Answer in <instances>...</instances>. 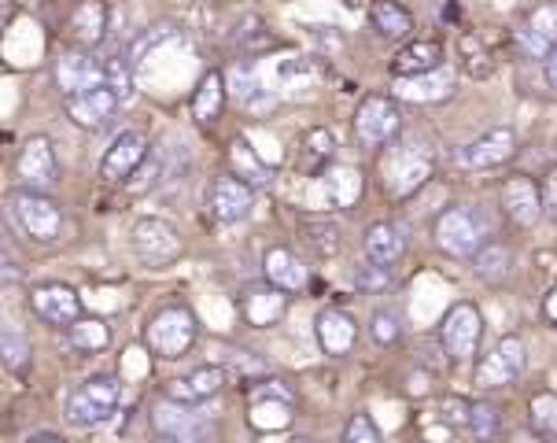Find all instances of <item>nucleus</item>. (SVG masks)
I'll use <instances>...</instances> for the list:
<instances>
[{
    "label": "nucleus",
    "instance_id": "ea45409f",
    "mask_svg": "<svg viewBox=\"0 0 557 443\" xmlns=\"http://www.w3.org/2000/svg\"><path fill=\"white\" fill-rule=\"evenodd\" d=\"M524 23L532 26L535 34H543L546 41H550L554 49H557V4H540L532 15L524 19Z\"/></svg>",
    "mask_w": 557,
    "mask_h": 443
},
{
    "label": "nucleus",
    "instance_id": "f257e3e1",
    "mask_svg": "<svg viewBox=\"0 0 557 443\" xmlns=\"http://www.w3.org/2000/svg\"><path fill=\"white\" fill-rule=\"evenodd\" d=\"M432 237H436V248L450 259H469L484 248L487 241V222L476 207L469 204H455L440 214L436 225H432Z\"/></svg>",
    "mask_w": 557,
    "mask_h": 443
},
{
    "label": "nucleus",
    "instance_id": "6ab92c4d",
    "mask_svg": "<svg viewBox=\"0 0 557 443\" xmlns=\"http://www.w3.org/2000/svg\"><path fill=\"white\" fill-rule=\"evenodd\" d=\"M314 329H318V341H321V347H325V355H347L358 341L355 318L347 315V310H336V307L321 310Z\"/></svg>",
    "mask_w": 557,
    "mask_h": 443
},
{
    "label": "nucleus",
    "instance_id": "f3484780",
    "mask_svg": "<svg viewBox=\"0 0 557 443\" xmlns=\"http://www.w3.org/2000/svg\"><path fill=\"white\" fill-rule=\"evenodd\" d=\"M55 82H60L63 97H78V93L108 86V78H103V63L92 60L89 52H67V56H63V60L55 63Z\"/></svg>",
    "mask_w": 557,
    "mask_h": 443
},
{
    "label": "nucleus",
    "instance_id": "37998d69",
    "mask_svg": "<svg viewBox=\"0 0 557 443\" xmlns=\"http://www.w3.org/2000/svg\"><path fill=\"white\" fill-rule=\"evenodd\" d=\"M370 329H373L376 344H395V336H399V315H392V310H376Z\"/></svg>",
    "mask_w": 557,
    "mask_h": 443
},
{
    "label": "nucleus",
    "instance_id": "7c9ffc66",
    "mask_svg": "<svg viewBox=\"0 0 557 443\" xmlns=\"http://www.w3.org/2000/svg\"><path fill=\"white\" fill-rule=\"evenodd\" d=\"M304 233L318 256H336L344 248V233L333 219H304Z\"/></svg>",
    "mask_w": 557,
    "mask_h": 443
},
{
    "label": "nucleus",
    "instance_id": "864d4df0",
    "mask_svg": "<svg viewBox=\"0 0 557 443\" xmlns=\"http://www.w3.org/2000/svg\"><path fill=\"white\" fill-rule=\"evenodd\" d=\"M292 443H314V440H292Z\"/></svg>",
    "mask_w": 557,
    "mask_h": 443
},
{
    "label": "nucleus",
    "instance_id": "a19ab883",
    "mask_svg": "<svg viewBox=\"0 0 557 443\" xmlns=\"http://www.w3.org/2000/svg\"><path fill=\"white\" fill-rule=\"evenodd\" d=\"M344 443H381V429L373 426L370 414H355L344 429Z\"/></svg>",
    "mask_w": 557,
    "mask_h": 443
},
{
    "label": "nucleus",
    "instance_id": "f704fd0d",
    "mask_svg": "<svg viewBox=\"0 0 557 443\" xmlns=\"http://www.w3.org/2000/svg\"><path fill=\"white\" fill-rule=\"evenodd\" d=\"M71 341H74V347H108V341H111V329L103 325V322H97V318H82L78 325H71Z\"/></svg>",
    "mask_w": 557,
    "mask_h": 443
},
{
    "label": "nucleus",
    "instance_id": "cd10ccee",
    "mask_svg": "<svg viewBox=\"0 0 557 443\" xmlns=\"http://www.w3.org/2000/svg\"><path fill=\"white\" fill-rule=\"evenodd\" d=\"M473 267H476V278L480 281H491V285H503V281L513 273V256L503 248V244H484V248L473 256Z\"/></svg>",
    "mask_w": 557,
    "mask_h": 443
},
{
    "label": "nucleus",
    "instance_id": "f8f14e48",
    "mask_svg": "<svg viewBox=\"0 0 557 443\" xmlns=\"http://www.w3.org/2000/svg\"><path fill=\"white\" fill-rule=\"evenodd\" d=\"M498 204H503L506 219L513 225H521V230H528V225H535L543 219L546 204H543V193L540 185L532 182V177L524 174H513L503 182V193H498Z\"/></svg>",
    "mask_w": 557,
    "mask_h": 443
},
{
    "label": "nucleus",
    "instance_id": "c03bdc74",
    "mask_svg": "<svg viewBox=\"0 0 557 443\" xmlns=\"http://www.w3.org/2000/svg\"><path fill=\"white\" fill-rule=\"evenodd\" d=\"M174 26H152V30H145V37L134 45V63H145V56L156 49L159 41H174Z\"/></svg>",
    "mask_w": 557,
    "mask_h": 443
},
{
    "label": "nucleus",
    "instance_id": "393cba45",
    "mask_svg": "<svg viewBox=\"0 0 557 443\" xmlns=\"http://www.w3.org/2000/svg\"><path fill=\"white\" fill-rule=\"evenodd\" d=\"M450 74L447 71H432V74H418V78H399L395 82V93L403 100H413V103H429V100H447L450 97Z\"/></svg>",
    "mask_w": 557,
    "mask_h": 443
},
{
    "label": "nucleus",
    "instance_id": "bb28decb",
    "mask_svg": "<svg viewBox=\"0 0 557 443\" xmlns=\"http://www.w3.org/2000/svg\"><path fill=\"white\" fill-rule=\"evenodd\" d=\"M222 103H225V82H222V74L219 71H207L203 82H200V89H196V97H193V115H196V122L211 126V122L219 119Z\"/></svg>",
    "mask_w": 557,
    "mask_h": 443
},
{
    "label": "nucleus",
    "instance_id": "de8ad7c7",
    "mask_svg": "<svg viewBox=\"0 0 557 443\" xmlns=\"http://www.w3.org/2000/svg\"><path fill=\"white\" fill-rule=\"evenodd\" d=\"M543 204H546V211L557 219V167L550 174H546V185H543Z\"/></svg>",
    "mask_w": 557,
    "mask_h": 443
},
{
    "label": "nucleus",
    "instance_id": "c85d7f7f",
    "mask_svg": "<svg viewBox=\"0 0 557 443\" xmlns=\"http://www.w3.org/2000/svg\"><path fill=\"white\" fill-rule=\"evenodd\" d=\"M230 167H233L230 174H237L240 182H248V185H267V182H270V171L259 163L255 148H248V140H244V137L233 140V148H230Z\"/></svg>",
    "mask_w": 557,
    "mask_h": 443
},
{
    "label": "nucleus",
    "instance_id": "a211bd4d",
    "mask_svg": "<svg viewBox=\"0 0 557 443\" xmlns=\"http://www.w3.org/2000/svg\"><path fill=\"white\" fill-rule=\"evenodd\" d=\"M119 97H115V89L111 86H100V89H89V93H78V97H67V119L74 122V126H82V130H97L103 126L111 115H115V108H119Z\"/></svg>",
    "mask_w": 557,
    "mask_h": 443
},
{
    "label": "nucleus",
    "instance_id": "72a5a7b5",
    "mask_svg": "<svg viewBox=\"0 0 557 443\" xmlns=\"http://www.w3.org/2000/svg\"><path fill=\"white\" fill-rule=\"evenodd\" d=\"M458 52H461V63H466V71L473 74V78H487V74L495 71V60H487L484 45H480L473 34L461 37V41H458Z\"/></svg>",
    "mask_w": 557,
    "mask_h": 443
},
{
    "label": "nucleus",
    "instance_id": "b1692460",
    "mask_svg": "<svg viewBox=\"0 0 557 443\" xmlns=\"http://www.w3.org/2000/svg\"><path fill=\"white\" fill-rule=\"evenodd\" d=\"M388 174H392V182H388L392 196H410L413 188H421L424 177L432 174V159H429L424 148H406L403 163L395 167V171H388Z\"/></svg>",
    "mask_w": 557,
    "mask_h": 443
},
{
    "label": "nucleus",
    "instance_id": "c9c22d12",
    "mask_svg": "<svg viewBox=\"0 0 557 443\" xmlns=\"http://www.w3.org/2000/svg\"><path fill=\"white\" fill-rule=\"evenodd\" d=\"M26 362H30V341H26L15 325H4V366L15 373V370H23Z\"/></svg>",
    "mask_w": 557,
    "mask_h": 443
},
{
    "label": "nucleus",
    "instance_id": "39448f33",
    "mask_svg": "<svg viewBox=\"0 0 557 443\" xmlns=\"http://www.w3.org/2000/svg\"><path fill=\"white\" fill-rule=\"evenodd\" d=\"M196 341V318L185 307H166L148 322V347L159 358H182Z\"/></svg>",
    "mask_w": 557,
    "mask_h": 443
},
{
    "label": "nucleus",
    "instance_id": "ddd939ff",
    "mask_svg": "<svg viewBox=\"0 0 557 443\" xmlns=\"http://www.w3.org/2000/svg\"><path fill=\"white\" fill-rule=\"evenodd\" d=\"M30 299H34L37 318L55 329H71L82 322V296L71 285L49 281V285H37Z\"/></svg>",
    "mask_w": 557,
    "mask_h": 443
},
{
    "label": "nucleus",
    "instance_id": "9d476101",
    "mask_svg": "<svg viewBox=\"0 0 557 443\" xmlns=\"http://www.w3.org/2000/svg\"><path fill=\"white\" fill-rule=\"evenodd\" d=\"M251 204H255L251 185L240 182L237 174H219L211 185H207V211H211V219L222 225L248 219Z\"/></svg>",
    "mask_w": 557,
    "mask_h": 443
},
{
    "label": "nucleus",
    "instance_id": "412c9836",
    "mask_svg": "<svg viewBox=\"0 0 557 443\" xmlns=\"http://www.w3.org/2000/svg\"><path fill=\"white\" fill-rule=\"evenodd\" d=\"M362 248H366V259L376 262V267H392L406 251V230H399L395 222H373L362 237Z\"/></svg>",
    "mask_w": 557,
    "mask_h": 443
},
{
    "label": "nucleus",
    "instance_id": "8fccbe9b",
    "mask_svg": "<svg viewBox=\"0 0 557 443\" xmlns=\"http://www.w3.org/2000/svg\"><path fill=\"white\" fill-rule=\"evenodd\" d=\"M546 82L557 89V49L550 52V60H546Z\"/></svg>",
    "mask_w": 557,
    "mask_h": 443
},
{
    "label": "nucleus",
    "instance_id": "a878e982",
    "mask_svg": "<svg viewBox=\"0 0 557 443\" xmlns=\"http://www.w3.org/2000/svg\"><path fill=\"white\" fill-rule=\"evenodd\" d=\"M370 23L376 26V34L392 37V41H406L413 34V15L403 4H395V0H373Z\"/></svg>",
    "mask_w": 557,
    "mask_h": 443
},
{
    "label": "nucleus",
    "instance_id": "1a4fd4ad",
    "mask_svg": "<svg viewBox=\"0 0 557 443\" xmlns=\"http://www.w3.org/2000/svg\"><path fill=\"white\" fill-rule=\"evenodd\" d=\"M15 174H18V185L26 193H45V188L55 185L60 177V163H55V148L49 137H30L18 152V163H15Z\"/></svg>",
    "mask_w": 557,
    "mask_h": 443
},
{
    "label": "nucleus",
    "instance_id": "2f4dec72",
    "mask_svg": "<svg viewBox=\"0 0 557 443\" xmlns=\"http://www.w3.org/2000/svg\"><path fill=\"white\" fill-rule=\"evenodd\" d=\"M292 421V403L285 399H255L251 426L255 429H285Z\"/></svg>",
    "mask_w": 557,
    "mask_h": 443
},
{
    "label": "nucleus",
    "instance_id": "7ed1b4c3",
    "mask_svg": "<svg viewBox=\"0 0 557 443\" xmlns=\"http://www.w3.org/2000/svg\"><path fill=\"white\" fill-rule=\"evenodd\" d=\"M129 244H134V256L152 270L170 267V262H177L185 251L177 230L163 219H137L134 233H129Z\"/></svg>",
    "mask_w": 557,
    "mask_h": 443
},
{
    "label": "nucleus",
    "instance_id": "3c124183",
    "mask_svg": "<svg viewBox=\"0 0 557 443\" xmlns=\"http://www.w3.org/2000/svg\"><path fill=\"white\" fill-rule=\"evenodd\" d=\"M546 318H550V322H557V288L550 292V296H546Z\"/></svg>",
    "mask_w": 557,
    "mask_h": 443
},
{
    "label": "nucleus",
    "instance_id": "f03ea898",
    "mask_svg": "<svg viewBox=\"0 0 557 443\" xmlns=\"http://www.w3.org/2000/svg\"><path fill=\"white\" fill-rule=\"evenodd\" d=\"M119 381L115 377H92L82 389L71 392L67 399V421L74 429H97L103 421H111V414L119 410Z\"/></svg>",
    "mask_w": 557,
    "mask_h": 443
},
{
    "label": "nucleus",
    "instance_id": "09e8293b",
    "mask_svg": "<svg viewBox=\"0 0 557 443\" xmlns=\"http://www.w3.org/2000/svg\"><path fill=\"white\" fill-rule=\"evenodd\" d=\"M152 174H156V163H152V159H148V163H145V174H140V182L134 185V188H137V193H145V188H148V185H152V182H156V177H152Z\"/></svg>",
    "mask_w": 557,
    "mask_h": 443
},
{
    "label": "nucleus",
    "instance_id": "603ef678",
    "mask_svg": "<svg viewBox=\"0 0 557 443\" xmlns=\"http://www.w3.org/2000/svg\"><path fill=\"white\" fill-rule=\"evenodd\" d=\"M30 443H63L60 436H52V432H41V436H34Z\"/></svg>",
    "mask_w": 557,
    "mask_h": 443
},
{
    "label": "nucleus",
    "instance_id": "2eb2a0df",
    "mask_svg": "<svg viewBox=\"0 0 557 443\" xmlns=\"http://www.w3.org/2000/svg\"><path fill=\"white\" fill-rule=\"evenodd\" d=\"M140 163H148V140L126 130V134L111 140L108 156L100 159V177L103 182H126L129 174H137Z\"/></svg>",
    "mask_w": 557,
    "mask_h": 443
},
{
    "label": "nucleus",
    "instance_id": "0eeeda50",
    "mask_svg": "<svg viewBox=\"0 0 557 443\" xmlns=\"http://www.w3.org/2000/svg\"><path fill=\"white\" fill-rule=\"evenodd\" d=\"M480 333H484V318H480V310L473 304H455L440 325V341L455 362H466V358L476 355Z\"/></svg>",
    "mask_w": 557,
    "mask_h": 443
},
{
    "label": "nucleus",
    "instance_id": "dca6fc26",
    "mask_svg": "<svg viewBox=\"0 0 557 443\" xmlns=\"http://www.w3.org/2000/svg\"><path fill=\"white\" fill-rule=\"evenodd\" d=\"M225 381H230V373H225L222 366H196L193 373L174 377V381L166 384V399L196 407V403L214 399V395L225 389Z\"/></svg>",
    "mask_w": 557,
    "mask_h": 443
},
{
    "label": "nucleus",
    "instance_id": "5701e85b",
    "mask_svg": "<svg viewBox=\"0 0 557 443\" xmlns=\"http://www.w3.org/2000/svg\"><path fill=\"white\" fill-rule=\"evenodd\" d=\"M108 23H111V12L103 0H82L71 15V30L78 37L82 49H92V45L103 37V30H108Z\"/></svg>",
    "mask_w": 557,
    "mask_h": 443
},
{
    "label": "nucleus",
    "instance_id": "4468645a",
    "mask_svg": "<svg viewBox=\"0 0 557 443\" xmlns=\"http://www.w3.org/2000/svg\"><path fill=\"white\" fill-rule=\"evenodd\" d=\"M524 370V344L521 336H503L498 347L476 366V389H506Z\"/></svg>",
    "mask_w": 557,
    "mask_h": 443
},
{
    "label": "nucleus",
    "instance_id": "79ce46f5",
    "mask_svg": "<svg viewBox=\"0 0 557 443\" xmlns=\"http://www.w3.org/2000/svg\"><path fill=\"white\" fill-rule=\"evenodd\" d=\"M103 78H108V86L115 89V97L122 103L129 100V93H134V82H129L126 63H122V60H108V63H103Z\"/></svg>",
    "mask_w": 557,
    "mask_h": 443
},
{
    "label": "nucleus",
    "instance_id": "6e6552de",
    "mask_svg": "<svg viewBox=\"0 0 557 443\" xmlns=\"http://www.w3.org/2000/svg\"><path fill=\"white\" fill-rule=\"evenodd\" d=\"M12 214L18 219V225L26 230V237H34V241H41V244H52L55 237H60L63 214H60V207H55L52 196H45V193H15Z\"/></svg>",
    "mask_w": 557,
    "mask_h": 443
},
{
    "label": "nucleus",
    "instance_id": "aec40b11",
    "mask_svg": "<svg viewBox=\"0 0 557 443\" xmlns=\"http://www.w3.org/2000/svg\"><path fill=\"white\" fill-rule=\"evenodd\" d=\"M443 67V45L440 41H410L406 49L392 56L395 78H418V74H432Z\"/></svg>",
    "mask_w": 557,
    "mask_h": 443
},
{
    "label": "nucleus",
    "instance_id": "49530a36",
    "mask_svg": "<svg viewBox=\"0 0 557 443\" xmlns=\"http://www.w3.org/2000/svg\"><path fill=\"white\" fill-rule=\"evenodd\" d=\"M251 399H285V403H292V389L281 381H262V384H255Z\"/></svg>",
    "mask_w": 557,
    "mask_h": 443
},
{
    "label": "nucleus",
    "instance_id": "20e7f679",
    "mask_svg": "<svg viewBox=\"0 0 557 443\" xmlns=\"http://www.w3.org/2000/svg\"><path fill=\"white\" fill-rule=\"evenodd\" d=\"M152 426L163 440H177V443H211L214 436V421L207 414H196L188 403H174V399L156 403Z\"/></svg>",
    "mask_w": 557,
    "mask_h": 443
},
{
    "label": "nucleus",
    "instance_id": "58836bf2",
    "mask_svg": "<svg viewBox=\"0 0 557 443\" xmlns=\"http://www.w3.org/2000/svg\"><path fill=\"white\" fill-rule=\"evenodd\" d=\"M333 148H336V140H333V134L329 130H310V134L304 137V156H307V163L314 159V171L321 163H325L329 156H333Z\"/></svg>",
    "mask_w": 557,
    "mask_h": 443
},
{
    "label": "nucleus",
    "instance_id": "4be33fe9",
    "mask_svg": "<svg viewBox=\"0 0 557 443\" xmlns=\"http://www.w3.org/2000/svg\"><path fill=\"white\" fill-rule=\"evenodd\" d=\"M262 267H267L270 285L281 292H299L307 285V267L299 262L296 251H288V248H270Z\"/></svg>",
    "mask_w": 557,
    "mask_h": 443
},
{
    "label": "nucleus",
    "instance_id": "a18cd8bd",
    "mask_svg": "<svg viewBox=\"0 0 557 443\" xmlns=\"http://www.w3.org/2000/svg\"><path fill=\"white\" fill-rule=\"evenodd\" d=\"M358 288L362 292H381L388 288V267H376V262H370V267L358 270Z\"/></svg>",
    "mask_w": 557,
    "mask_h": 443
},
{
    "label": "nucleus",
    "instance_id": "4c0bfd02",
    "mask_svg": "<svg viewBox=\"0 0 557 443\" xmlns=\"http://www.w3.org/2000/svg\"><path fill=\"white\" fill-rule=\"evenodd\" d=\"M517 45H521V52L528 56V60H550V52H554V45L550 41H546V37L543 34H535L532 30V26H528V23H521V26H517Z\"/></svg>",
    "mask_w": 557,
    "mask_h": 443
},
{
    "label": "nucleus",
    "instance_id": "423d86ee",
    "mask_svg": "<svg viewBox=\"0 0 557 443\" xmlns=\"http://www.w3.org/2000/svg\"><path fill=\"white\" fill-rule=\"evenodd\" d=\"M403 119L388 97H366L355 111V137L362 148H384L399 134Z\"/></svg>",
    "mask_w": 557,
    "mask_h": 443
},
{
    "label": "nucleus",
    "instance_id": "473e14b6",
    "mask_svg": "<svg viewBox=\"0 0 557 443\" xmlns=\"http://www.w3.org/2000/svg\"><path fill=\"white\" fill-rule=\"evenodd\" d=\"M528 414H532L535 432L557 436V392H535L532 403H528Z\"/></svg>",
    "mask_w": 557,
    "mask_h": 443
},
{
    "label": "nucleus",
    "instance_id": "c756f323",
    "mask_svg": "<svg viewBox=\"0 0 557 443\" xmlns=\"http://www.w3.org/2000/svg\"><path fill=\"white\" fill-rule=\"evenodd\" d=\"M285 304H288V296L281 288L251 292L248 304H244V315H248V322H255V325H273L281 315H285Z\"/></svg>",
    "mask_w": 557,
    "mask_h": 443
},
{
    "label": "nucleus",
    "instance_id": "e433bc0d",
    "mask_svg": "<svg viewBox=\"0 0 557 443\" xmlns=\"http://www.w3.org/2000/svg\"><path fill=\"white\" fill-rule=\"evenodd\" d=\"M469 426H473V436H476L480 443H487V440H495V436H498L503 421H498V410H495V407H487V403H476L473 414H469Z\"/></svg>",
    "mask_w": 557,
    "mask_h": 443
},
{
    "label": "nucleus",
    "instance_id": "5fc2aeb1",
    "mask_svg": "<svg viewBox=\"0 0 557 443\" xmlns=\"http://www.w3.org/2000/svg\"><path fill=\"white\" fill-rule=\"evenodd\" d=\"M159 443H177V440H163V436H159Z\"/></svg>",
    "mask_w": 557,
    "mask_h": 443
},
{
    "label": "nucleus",
    "instance_id": "9b49d317",
    "mask_svg": "<svg viewBox=\"0 0 557 443\" xmlns=\"http://www.w3.org/2000/svg\"><path fill=\"white\" fill-rule=\"evenodd\" d=\"M513 152H517V134L509 126H495L484 137H476L473 145L458 148L455 163L461 171H491V167H503Z\"/></svg>",
    "mask_w": 557,
    "mask_h": 443
}]
</instances>
